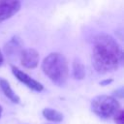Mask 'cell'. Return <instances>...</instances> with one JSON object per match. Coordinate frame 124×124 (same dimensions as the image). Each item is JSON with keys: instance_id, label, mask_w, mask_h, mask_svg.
<instances>
[{"instance_id": "obj_4", "label": "cell", "mask_w": 124, "mask_h": 124, "mask_svg": "<svg viewBox=\"0 0 124 124\" xmlns=\"http://www.w3.org/2000/svg\"><path fill=\"white\" fill-rule=\"evenodd\" d=\"M20 2L15 0L0 1V21L6 20L16 14L20 9Z\"/></svg>"}, {"instance_id": "obj_5", "label": "cell", "mask_w": 124, "mask_h": 124, "mask_svg": "<svg viewBox=\"0 0 124 124\" xmlns=\"http://www.w3.org/2000/svg\"><path fill=\"white\" fill-rule=\"evenodd\" d=\"M12 72H13L14 76L19 81H21L22 83H24L28 88H30V89H32L34 91H37V92H41L44 89V86L39 81L33 79L31 77H29L26 73L20 71L18 68L15 67V66H12Z\"/></svg>"}, {"instance_id": "obj_7", "label": "cell", "mask_w": 124, "mask_h": 124, "mask_svg": "<svg viewBox=\"0 0 124 124\" xmlns=\"http://www.w3.org/2000/svg\"><path fill=\"white\" fill-rule=\"evenodd\" d=\"M4 50L5 53L7 54V56H9L10 58L15 57L16 55H20L22 49H21V42L19 40L18 37H14L12 38L4 46Z\"/></svg>"}, {"instance_id": "obj_10", "label": "cell", "mask_w": 124, "mask_h": 124, "mask_svg": "<svg viewBox=\"0 0 124 124\" xmlns=\"http://www.w3.org/2000/svg\"><path fill=\"white\" fill-rule=\"evenodd\" d=\"M73 76L76 79H82L85 76V70L83 64L78 60L75 59L73 63Z\"/></svg>"}, {"instance_id": "obj_14", "label": "cell", "mask_w": 124, "mask_h": 124, "mask_svg": "<svg viewBox=\"0 0 124 124\" xmlns=\"http://www.w3.org/2000/svg\"><path fill=\"white\" fill-rule=\"evenodd\" d=\"M2 110H3V108H2V107L0 106V117H1V115H2Z\"/></svg>"}, {"instance_id": "obj_8", "label": "cell", "mask_w": 124, "mask_h": 124, "mask_svg": "<svg viewBox=\"0 0 124 124\" xmlns=\"http://www.w3.org/2000/svg\"><path fill=\"white\" fill-rule=\"evenodd\" d=\"M0 87H1V89L3 91V93L6 95V97L8 99H10L15 104H18L19 103V101H20L19 97L15 93V91L12 89L10 83L6 79L0 78Z\"/></svg>"}, {"instance_id": "obj_12", "label": "cell", "mask_w": 124, "mask_h": 124, "mask_svg": "<svg viewBox=\"0 0 124 124\" xmlns=\"http://www.w3.org/2000/svg\"><path fill=\"white\" fill-rule=\"evenodd\" d=\"M110 81H111V79H106V80H104V81H101L100 84H101V85H105V84H107V83H109Z\"/></svg>"}, {"instance_id": "obj_11", "label": "cell", "mask_w": 124, "mask_h": 124, "mask_svg": "<svg viewBox=\"0 0 124 124\" xmlns=\"http://www.w3.org/2000/svg\"><path fill=\"white\" fill-rule=\"evenodd\" d=\"M113 117H114V122L116 124H123V110L122 109H119Z\"/></svg>"}, {"instance_id": "obj_6", "label": "cell", "mask_w": 124, "mask_h": 124, "mask_svg": "<svg viewBox=\"0 0 124 124\" xmlns=\"http://www.w3.org/2000/svg\"><path fill=\"white\" fill-rule=\"evenodd\" d=\"M19 59L21 62V65L28 69H34L37 67L40 59V55L38 51L34 48H26L22 49Z\"/></svg>"}, {"instance_id": "obj_13", "label": "cell", "mask_w": 124, "mask_h": 124, "mask_svg": "<svg viewBox=\"0 0 124 124\" xmlns=\"http://www.w3.org/2000/svg\"><path fill=\"white\" fill-rule=\"evenodd\" d=\"M2 63H3V55H2V52L0 50V66L2 65Z\"/></svg>"}, {"instance_id": "obj_9", "label": "cell", "mask_w": 124, "mask_h": 124, "mask_svg": "<svg viewBox=\"0 0 124 124\" xmlns=\"http://www.w3.org/2000/svg\"><path fill=\"white\" fill-rule=\"evenodd\" d=\"M43 115L46 119L51 122H60L63 120V114L56 109L46 108L43 110Z\"/></svg>"}, {"instance_id": "obj_1", "label": "cell", "mask_w": 124, "mask_h": 124, "mask_svg": "<svg viewBox=\"0 0 124 124\" xmlns=\"http://www.w3.org/2000/svg\"><path fill=\"white\" fill-rule=\"evenodd\" d=\"M122 52L117 42L108 34L94 38L92 46V65L99 74H108L118 69Z\"/></svg>"}, {"instance_id": "obj_2", "label": "cell", "mask_w": 124, "mask_h": 124, "mask_svg": "<svg viewBox=\"0 0 124 124\" xmlns=\"http://www.w3.org/2000/svg\"><path fill=\"white\" fill-rule=\"evenodd\" d=\"M42 69L48 78L57 84L58 86H63L69 75L68 63L65 56L59 52L49 53L42 63Z\"/></svg>"}, {"instance_id": "obj_3", "label": "cell", "mask_w": 124, "mask_h": 124, "mask_svg": "<svg viewBox=\"0 0 124 124\" xmlns=\"http://www.w3.org/2000/svg\"><path fill=\"white\" fill-rule=\"evenodd\" d=\"M119 109V103L112 96L100 95L91 101V110L96 115L104 119L114 116Z\"/></svg>"}]
</instances>
